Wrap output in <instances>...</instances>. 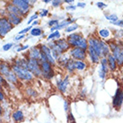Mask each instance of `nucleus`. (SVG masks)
<instances>
[{"label": "nucleus", "mask_w": 123, "mask_h": 123, "mask_svg": "<svg viewBox=\"0 0 123 123\" xmlns=\"http://www.w3.org/2000/svg\"><path fill=\"white\" fill-rule=\"evenodd\" d=\"M39 48H40L41 52H42V53L46 56L47 60H48V62L50 65H52L53 67H55V66L57 65V61H56L55 58H53V56H52V54H51V50H50L49 47L47 45V43H46V44H45V43H41V44L39 45Z\"/></svg>", "instance_id": "10"}, {"label": "nucleus", "mask_w": 123, "mask_h": 123, "mask_svg": "<svg viewBox=\"0 0 123 123\" xmlns=\"http://www.w3.org/2000/svg\"><path fill=\"white\" fill-rule=\"evenodd\" d=\"M75 9H76V6H75V5H68L66 6L67 11H75Z\"/></svg>", "instance_id": "48"}, {"label": "nucleus", "mask_w": 123, "mask_h": 123, "mask_svg": "<svg viewBox=\"0 0 123 123\" xmlns=\"http://www.w3.org/2000/svg\"><path fill=\"white\" fill-rule=\"evenodd\" d=\"M86 52H87V59H89L92 64H98V63H100L101 58L99 57V55L93 50V49L91 48L90 46H88V49H87Z\"/></svg>", "instance_id": "16"}, {"label": "nucleus", "mask_w": 123, "mask_h": 123, "mask_svg": "<svg viewBox=\"0 0 123 123\" xmlns=\"http://www.w3.org/2000/svg\"><path fill=\"white\" fill-rule=\"evenodd\" d=\"M69 86V75H65V77L60 79H58L56 81V87L58 89V91L61 94H64L67 93L68 92V89Z\"/></svg>", "instance_id": "9"}, {"label": "nucleus", "mask_w": 123, "mask_h": 123, "mask_svg": "<svg viewBox=\"0 0 123 123\" xmlns=\"http://www.w3.org/2000/svg\"><path fill=\"white\" fill-rule=\"evenodd\" d=\"M49 49H50V50H51V54L53 56V58H55V60L57 61L58 60V58L63 54V51H62L60 49L58 48V46L56 44V42L54 41H48V43H47Z\"/></svg>", "instance_id": "15"}, {"label": "nucleus", "mask_w": 123, "mask_h": 123, "mask_svg": "<svg viewBox=\"0 0 123 123\" xmlns=\"http://www.w3.org/2000/svg\"><path fill=\"white\" fill-rule=\"evenodd\" d=\"M61 38V33H60V31H53V32H50L49 34L46 37V40L47 41H57L58 39H60Z\"/></svg>", "instance_id": "29"}, {"label": "nucleus", "mask_w": 123, "mask_h": 123, "mask_svg": "<svg viewBox=\"0 0 123 123\" xmlns=\"http://www.w3.org/2000/svg\"><path fill=\"white\" fill-rule=\"evenodd\" d=\"M6 92H5L4 90L0 89V102H1V103H4V102H6Z\"/></svg>", "instance_id": "44"}, {"label": "nucleus", "mask_w": 123, "mask_h": 123, "mask_svg": "<svg viewBox=\"0 0 123 123\" xmlns=\"http://www.w3.org/2000/svg\"><path fill=\"white\" fill-rule=\"evenodd\" d=\"M25 56L27 58H31V59H40V57H41V50H40V48H39V45L38 46H32V47H30V49H28L26 53H25Z\"/></svg>", "instance_id": "13"}, {"label": "nucleus", "mask_w": 123, "mask_h": 123, "mask_svg": "<svg viewBox=\"0 0 123 123\" xmlns=\"http://www.w3.org/2000/svg\"><path fill=\"white\" fill-rule=\"evenodd\" d=\"M100 48H101V54H102V58H106L108 55L111 53L110 50V47L108 42H106L103 40L100 39Z\"/></svg>", "instance_id": "21"}, {"label": "nucleus", "mask_w": 123, "mask_h": 123, "mask_svg": "<svg viewBox=\"0 0 123 123\" xmlns=\"http://www.w3.org/2000/svg\"><path fill=\"white\" fill-rule=\"evenodd\" d=\"M64 3V0H51V5L53 7H58L61 6V4Z\"/></svg>", "instance_id": "42"}, {"label": "nucleus", "mask_w": 123, "mask_h": 123, "mask_svg": "<svg viewBox=\"0 0 123 123\" xmlns=\"http://www.w3.org/2000/svg\"><path fill=\"white\" fill-rule=\"evenodd\" d=\"M24 92L28 98H31V99H35V98H37L38 95H39V92L36 91V89L29 86H26V87L24 88Z\"/></svg>", "instance_id": "24"}, {"label": "nucleus", "mask_w": 123, "mask_h": 123, "mask_svg": "<svg viewBox=\"0 0 123 123\" xmlns=\"http://www.w3.org/2000/svg\"><path fill=\"white\" fill-rule=\"evenodd\" d=\"M68 53L70 56V58L74 60H82V61L87 60V52H86V50H84L80 48H77V47L71 48Z\"/></svg>", "instance_id": "6"}, {"label": "nucleus", "mask_w": 123, "mask_h": 123, "mask_svg": "<svg viewBox=\"0 0 123 123\" xmlns=\"http://www.w3.org/2000/svg\"><path fill=\"white\" fill-rule=\"evenodd\" d=\"M79 96L82 98V99H85V98H86V96H87V90H86V88H84L80 92V94H79Z\"/></svg>", "instance_id": "46"}, {"label": "nucleus", "mask_w": 123, "mask_h": 123, "mask_svg": "<svg viewBox=\"0 0 123 123\" xmlns=\"http://www.w3.org/2000/svg\"><path fill=\"white\" fill-rule=\"evenodd\" d=\"M123 105V89L118 87L112 97V107L117 111H120Z\"/></svg>", "instance_id": "8"}, {"label": "nucleus", "mask_w": 123, "mask_h": 123, "mask_svg": "<svg viewBox=\"0 0 123 123\" xmlns=\"http://www.w3.org/2000/svg\"><path fill=\"white\" fill-rule=\"evenodd\" d=\"M86 6V4L84 3V2H78L77 5H76V6L79 7V8H85Z\"/></svg>", "instance_id": "49"}, {"label": "nucleus", "mask_w": 123, "mask_h": 123, "mask_svg": "<svg viewBox=\"0 0 123 123\" xmlns=\"http://www.w3.org/2000/svg\"><path fill=\"white\" fill-rule=\"evenodd\" d=\"M84 37L80 32H72V33H69L68 36H67V41L68 42V44L70 45V47L71 48H74V47H77V45H78L79 41L80 40Z\"/></svg>", "instance_id": "11"}, {"label": "nucleus", "mask_w": 123, "mask_h": 123, "mask_svg": "<svg viewBox=\"0 0 123 123\" xmlns=\"http://www.w3.org/2000/svg\"><path fill=\"white\" fill-rule=\"evenodd\" d=\"M5 123H6V122H5Z\"/></svg>", "instance_id": "56"}, {"label": "nucleus", "mask_w": 123, "mask_h": 123, "mask_svg": "<svg viewBox=\"0 0 123 123\" xmlns=\"http://www.w3.org/2000/svg\"><path fill=\"white\" fill-rule=\"evenodd\" d=\"M74 2H75V0H64V3L68 4V5H73Z\"/></svg>", "instance_id": "53"}, {"label": "nucleus", "mask_w": 123, "mask_h": 123, "mask_svg": "<svg viewBox=\"0 0 123 123\" xmlns=\"http://www.w3.org/2000/svg\"><path fill=\"white\" fill-rule=\"evenodd\" d=\"M109 67L106 58H101L100 59V69H99V77L101 79H105L107 74L109 73Z\"/></svg>", "instance_id": "12"}, {"label": "nucleus", "mask_w": 123, "mask_h": 123, "mask_svg": "<svg viewBox=\"0 0 123 123\" xmlns=\"http://www.w3.org/2000/svg\"><path fill=\"white\" fill-rule=\"evenodd\" d=\"M55 42L58 46V48L63 51V53L68 52V50L71 49L70 45L68 44V42L66 38H60V39H58L57 41H55Z\"/></svg>", "instance_id": "19"}, {"label": "nucleus", "mask_w": 123, "mask_h": 123, "mask_svg": "<svg viewBox=\"0 0 123 123\" xmlns=\"http://www.w3.org/2000/svg\"><path fill=\"white\" fill-rule=\"evenodd\" d=\"M11 63H13V64L18 66L20 68H23L24 69H28V58H26L25 55L22 56V57H17V58H14Z\"/></svg>", "instance_id": "18"}, {"label": "nucleus", "mask_w": 123, "mask_h": 123, "mask_svg": "<svg viewBox=\"0 0 123 123\" xmlns=\"http://www.w3.org/2000/svg\"><path fill=\"white\" fill-rule=\"evenodd\" d=\"M28 70L33 75L35 78H41V63L38 59L28 58Z\"/></svg>", "instance_id": "5"}, {"label": "nucleus", "mask_w": 123, "mask_h": 123, "mask_svg": "<svg viewBox=\"0 0 123 123\" xmlns=\"http://www.w3.org/2000/svg\"><path fill=\"white\" fill-rule=\"evenodd\" d=\"M31 28H32V26H31V25H29L27 27L24 28L23 30H21V31L18 32V34H27V33L30 32V31L31 30Z\"/></svg>", "instance_id": "41"}, {"label": "nucleus", "mask_w": 123, "mask_h": 123, "mask_svg": "<svg viewBox=\"0 0 123 123\" xmlns=\"http://www.w3.org/2000/svg\"><path fill=\"white\" fill-rule=\"evenodd\" d=\"M79 28V24H76V23H73V24H71L70 25H68L67 28H65L64 29V31H65L66 33H72V32H75L77 29Z\"/></svg>", "instance_id": "31"}, {"label": "nucleus", "mask_w": 123, "mask_h": 123, "mask_svg": "<svg viewBox=\"0 0 123 123\" xmlns=\"http://www.w3.org/2000/svg\"><path fill=\"white\" fill-rule=\"evenodd\" d=\"M12 71L11 63L6 60H0V75L2 76H6Z\"/></svg>", "instance_id": "17"}, {"label": "nucleus", "mask_w": 123, "mask_h": 123, "mask_svg": "<svg viewBox=\"0 0 123 123\" xmlns=\"http://www.w3.org/2000/svg\"><path fill=\"white\" fill-rule=\"evenodd\" d=\"M75 70L76 71H84L87 68V63L86 61H82V60H75Z\"/></svg>", "instance_id": "27"}, {"label": "nucleus", "mask_w": 123, "mask_h": 123, "mask_svg": "<svg viewBox=\"0 0 123 123\" xmlns=\"http://www.w3.org/2000/svg\"><path fill=\"white\" fill-rule=\"evenodd\" d=\"M39 24H40V21H39V20H35V21H33V22L31 23V25L32 26V27H35V26H37Z\"/></svg>", "instance_id": "52"}, {"label": "nucleus", "mask_w": 123, "mask_h": 123, "mask_svg": "<svg viewBox=\"0 0 123 123\" xmlns=\"http://www.w3.org/2000/svg\"><path fill=\"white\" fill-rule=\"evenodd\" d=\"M14 28L6 16H0V39L6 37Z\"/></svg>", "instance_id": "7"}, {"label": "nucleus", "mask_w": 123, "mask_h": 123, "mask_svg": "<svg viewBox=\"0 0 123 123\" xmlns=\"http://www.w3.org/2000/svg\"><path fill=\"white\" fill-rule=\"evenodd\" d=\"M96 6H97V7L98 8H101V9H104V8H106L107 7V5H106L105 3H103V2H97L96 3Z\"/></svg>", "instance_id": "47"}, {"label": "nucleus", "mask_w": 123, "mask_h": 123, "mask_svg": "<svg viewBox=\"0 0 123 123\" xmlns=\"http://www.w3.org/2000/svg\"><path fill=\"white\" fill-rule=\"evenodd\" d=\"M65 69L66 71L68 73L69 75H72V74H74L76 70H75V60L74 59H72L70 58L68 62V64L66 65L65 67Z\"/></svg>", "instance_id": "26"}, {"label": "nucleus", "mask_w": 123, "mask_h": 123, "mask_svg": "<svg viewBox=\"0 0 123 123\" xmlns=\"http://www.w3.org/2000/svg\"><path fill=\"white\" fill-rule=\"evenodd\" d=\"M70 58H70V56L68 55V52H67V53H63V54L58 58V60H57V65H58V67L62 68L65 69L66 65L68 64V60Z\"/></svg>", "instance_id": "23"}, {"label": "nucleus", "mask_w": 123, "mask_h": 123, "mask_svg": "<svg viewBox=\"0 0 123 123\" xmlns=\"http://www.w3.org/2000/svg\"><path fill=\"white\" fill-rule=\"evenodd\" d=\"M30 34L31 37H40L43 34V30L41 27L35 26V27L31 28V30L30 31Z\"/></svg>", "instance_id": "30"}, {"label": "nucleus", "mask_w": 123, "mask_h": 123, "mask_svg": "<svg viewBox=\"0 0 123 123\" xmlns=\"http://www.w3.org/2000/svg\"><path fill=\"white\" fill-rule=\"evenodd\" d=\"M5 9H6L7 14H15V15H18V16H21V17H22V14H21L20 11L17 9V7H15L14 5L11 4L10 2H8V3L6 4V6Z\"/></svg>", "instance_id": "25"}, {"label": "nucleus", "mask_w": 123, "mask_h": 123, "mask_svg": "<svg viewBox=\"0 0 123 123\" xmlns=\"http://www.w3.org/2000/svg\"><path fill=\"white\" fill-rule=\"evenodd\" d=\"M67 122L68 123H76L75 118L72 111H69L68 113H67Z\"/></svg>", "instance_id": "33"}, {"label": "nucleus", "mask_w": 123, "mask_h": 123, "mask_svg": "<svg viewBox=\"0 0 123 123\" xmlns=\"http://www.w3.org/2000/svg\"><path fill=\"white\" fill-rule=\"evenodd\" d=\"M11 68H12L13 72L15 74V75L17 76L18 80L21 83L30 84V83L33 82V80L35 79L33 75L28 69H24L23 68H20V67L13 64V63H11Z\"/></svg>", "instance_id": "1"}, {"label": "nucleus", "mask_w": 123, "mask_h": 123, "mask_svg": "<svg viewBox=\"0 0 123 123\" xmlns=\"http://www.w3.org/2000/svg\"><path fill=\"white\" fill-rule=\"evenodd\" d=\"M29 49H30V45L29 44H21L20 47H18V48L15 49V51L18 52V53H20V52L27 51Z\"/></svg>", "instance_id": "34"}, {"label": "nucleus", "mask_w": 123, "mask_h": 123, "mask_svg": "<svg viewBox=\"0 0 123 123\" xmlns=\"http://www.w3.org/2000/svg\"><path fill=\"white\" fill-rule=\"evenodd\" d=\"M3 112H4V107H3V103L0 102V117L3 116Z\"/></svg>", "instance_id": "51"}, {"label": "nucleus", "mask_w": 123, "mask_h": 123, "mask_svg": "<svg viewBox=\"0 0 123 123\" xmlns=\"http://www.w3.org/2000/svg\"><path fill=\"white\" fill-rule=\"evenodd\" d=\"M105 18L107 19V20H109L111 23V22H115V21L119 20V19H118V15H117V14H106Z\"/></svg>", "instance_id": "38"}, {"label": "nucleus", "mask_w": 123, "mask_h": 123, "mask_svg": "<svg viewBox=\"0 0 123 123\" xmlns=\"http://www.w3.org/2000/svg\"><path fill=\"white\" fill-rule=\"evenodd\" d=\"M106 58H107V62H108V67H109L110 71H111V72L116 71L119 66L117 64V61H116V59L114 58V57L110 53V54L106 57Z\"/></svg>", "instance_id": "22"}, {"label": "nucleus", "mask_w": 123, "mask_h": 123, "mask_svg": "<svg viewBox=\"0 0 123 123\" xmlns=\"http://www.w3.org/2000/svg\"><path fill=\"white\" fill-rule=\"evenodd\" d=\"M108 44H109V47H110L111 54L112 55L113 57H114V58L116 59L118 66L119 67H123V55L117 41H115V40L110 41L108 42Z\"/></svg>", "instance_id": "3"}, {"label": "nucleus", "mask_w": 123, "mask_h": 123, "mask_svg": "<svg viewBox=\"0 0 123 123\" xmlns=\"http://www.w3.org/2000/svg\"><path fill=\"white\" fill-rule=\"evenodd\" d=\"M98 35H99V38L101 40L102 39L106 40V39H109L110 36H111V31L106 28H103V29H100L98 31Z\"/></svg>", "instance_id": "28"}, {"label": "nucleus", "mask_w": 123, "mask_h": 123, "mask_svg": "<svg viewBox=\"0 0 123 123\" xmlns=\"http://www.w3.org/2000/svg\"><path fill=\"white\" fill-rule=\"evenodd\" d=\"M6 17H7V19H8V21H9V23H10L14 27L20 25V24L23 23V20H24V18L21 17V16L15 15V14H7Z\"/></svg>", "instance_id": "20"}, {"label": "nucleus", "mask_w": 123, "mask_h": 123, "mask_svg": "<svg viewBox=\"0 0 123 123\" xmlns=\"http://www.w3.org/2000/svg\"><path fill=\"white\" fill-rule=\"evenodd\" d=\"M14 45V43H13V42H7V43L3 45L2 49H3V51H9V50H11V49H13Z\"/></svg>", "instance_id": "36"}, {"label": "nucleus", "mask_w": 123, "mask_h": 123, "mask_svg": "<svg viewBox=\"0 0 123 123\" xmlns=\"http://www.w3.org/2000/svg\"><path fill=\"white\" fill-rule=\"evenodd\" d=\"M9 86H10V85L6 82V79L4 78V76H2V75H0V89H2V90L7 89Z\"/></svg>", "instance_id": "32"}, {"label": "nucleus", "mask_w": 123, "mask_h": 123, "mask_svg": "<svg viewBox=\"0 0 123 123\" xmlns=\"http://www.w3.org/2000/svg\"><path fill=\"white\" fill-rule=\"evenodd\" d=\"M58 23H59L58 19H50V20L48 22V26L49 28L54 27V26H56V25H58Z\"/></svg>", "instance_id": "40"}, {"label": "nucleus", "mask_w": 123, "mask_h": 123, "mask_svg": "<svg viewBox=\"0 0 123 123\" xmlns=\"http://www.w3.org/2000/svg\"><path fill=\"white\" fill-rule=\"evenodd\" d=\"M64 111H65L66 113H68L69 111H71V103L69 102L68 100H64Z\"/></svg>", "instance_id": "35"}, {"label": "nucleus", "mask_w": 123, "mask_h": 123, "mask_svg": "<svg viewBox=\"0 0 123 123\" xmlns=\"http://www.w3.org/2000/svg\"><path fill=\"white\" fill-rule=\"evenodd\" d=\"M111 24H114V25H116V26H119L120 28H123V20H117L115 22H111Z\"/></svg>", "instance_id": "45"}, {"label": "nucleus", "mask_w": 123, "mask_h": 123, "mask_svg": "<svg viewBox=\"0 0 123 123\" xmlns=\"http://www.w3.org/2000/svg\"><path fill=\"white\" fill-rule=\"evenodd\" d=\"M5 122H6V121L2 119V117H0V123H5Z\"/></svg>", "instance_id": "55"}, {"label": "nucleus", "mask_w": 123, "mask_h": 123, "mask_svg": "<svg viewBox=\"0 0 123 123\" xmlns=\"http://www.w3.org/2000/svg\"><path fill=\"white\" fill-rule=\"evenodd\" d=\"M118 42V44L120 46V49H121V52H122V55H123V41H117Z\"/></svg>", "instance_id": "50"}, {"label": "nucleus", "mask_w": 123, "mask_h": 123, "mask_svg": "<svg viewBox=\"0 0 123 123\" xmlns=\"http://www.w3.org/2000/svg\"><path fill=\"white\" fill-rule=\"evenodd\" d=\"M27 34H17L16 36H14V41H21L24 40L25 38H26Z\"/></svg>", "instance_id": "43"}, {"label": "nucleus", "mask_w": 123, "mask_h": 123, "mask_svg": "<svg viewBox=\"0 0 123 123\" xmlns=\"http://www.w3.org/2000/svg\"><path fill=\"white\" fill-rule=\"evenodd\" d=\"M9 2L17 7L22 14V17L24 18L29 14L31 7L37 2V0H10Z\"/></svg>", "instance_id": "2"}, {"label": "nucleus", "mask_w": 123, "mask_h": 123, "mask_svg": "<svg viewBox=\"0 0 123 123\" xmlns=\"http://www.w3.org/2000/svg\"><path fill=\"white\" fill-rule=\"evenodd\" d=\"M39 17H46V16H48L49 15V10L48 9H45V8H42V9H41V10L39 11Z\"/></svg>", "instance_id": "39"}, {"label": "nucleus", "mask_w": 123, "mask_h": 123, "mask_svg": "<svg viewBox=\"0 0 123 123\" xmlns=\"http://www.w3.org/2000/svg\"><path fill=\"white\" fill-rule=\"evenodd\" d=\"M38 17H39V14H38V13H35V14L30 15V17H29V20H28V22H27V25H28V26H29V25H31V23H32L33 21L38 20Z\"/></svg>", "instance_id": "37"}, {"label": "nucleus", "mask_w": 123, "mask_h": 123, "mask_svg": "<svg viewBox=\"0 0 123 123\" xmlns=\"http://www.w3.org/2000/svg\"><path fill=\"white\" fill-rule=\"evenodd\" d=\"M51 0H42V2L43 3H45V4H48V3H49Z\"/></svg>", "instance_id": "54"}, {"label": "nucleus", "mask_w": 123, "mask_h": 123, "mask_svg": "<svg viewBox=\"0 0 123 123\" xmlns=\"http://www.w3.org/2000/svg\"><path fill=\"white\" fill-rule=\"evenodd\" d=\"M11 120L14 123H23L25 120V115L22 110H14L11 113Z\"/></svg>", "instance_id": "14"}, {"label": "nucleus", "mask_w": 123, "mask_h": 123, "mask_svg": "<svg viewBox=\"0 0 123 123\" xmlns=\"http://www.w3.org/2000/svg\"><path fill=\"white\" fill-rule=\"evenodd\" d=\"M41 63V78L45 80H51L55 76L54 67L50 65L48 61H42Z\"/></svg>", "instance_id": "4"}]
</instances>
